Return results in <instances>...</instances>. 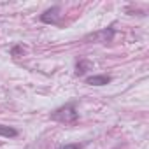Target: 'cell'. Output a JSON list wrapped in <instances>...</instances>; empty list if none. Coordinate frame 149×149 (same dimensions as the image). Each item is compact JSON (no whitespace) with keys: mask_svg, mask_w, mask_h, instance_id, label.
<instances>
[{"mask_svg":"<svg viewBox=\"0 0 149 149\" xmlns=\"http://www.w3.org/2000/svg\"><path fill=\"white\" fill-rule=\"evenodd\" d=\"M51 118H53L54 121H60V123H65V125H67V123L77 121L79 114H77L76 107H74L72 104H68V105H63V107H60L58 111H54Z\"/></svg>","mask_w":149,"mask_h":149,"instance_id":"cell-1","label":"cell"},{"mask_svg":"<svg viewBox=\"0 0 149 149\" xmlns=\"http://www.w3.org/2000/svg\"><path fill=\"white\" fill-rule=\"evenodd\" d=\"M60 9L58 7H53V9H49V11H46L44 14H42V21L44 23H58V18H60Z\"/></svg>","mask_w":149,"mask_h":149,"instance_id":"cell-2","label":"cell"},{"mask_svg":"<svg viewBox=\"0 0 149 149\" xmlns=\"http://www.w3.org/2000/svg\"><path fill=\"white\" fill-rule=\"evenodd\" d=\"M86 83L91 86H104V84L111 83V77L109 76H93V77H88Z\"/></svg>","mask_w":149,"mask_h":149,"instance_id":"cell-3","label":"cell"},{"mask_svg":"<svg viewBox=\"0 0 149 149\" xmlns=\"http://www.w3.org/2000/svg\"><path fill=\"white\" fill-rule=\"evenodd\" d=\"M0 135L2 137H7V139H13L18 135V132L14 128H9V126H4V125H0Z\"/></svg>","mask_w":149,"mask_h":149,"instance_id":"cell-4","label":"cell"},{"mask_svg":"<svg viewBox=\"0 0 149 149\" xmlns=\"http://www.w3.org/2000/svg\"><path fill=\"white\" fill-rule=\"evenodd\" d=\"M90 67V63L88 61H81L79 65H77V70H76V74H77V76H83V74L86 72V68Z\"/></svg>","mask_w":149,"mask_h":149,"instance_id":"cell-5","label":"cell"},{"mask_svg":"<svg viewBox=\"0 0 149 149\" xmlns=\"http://www.w3.org/2000/svg\"><path fill=\"white\" fill-rule=\"evenodd\" d=\"M58 149H81V144H67V146H60Z\"/></svg>","mask_w":149,"mask_h":149,"instance_id":"cell-6","label":"cell"}]
</instances>
